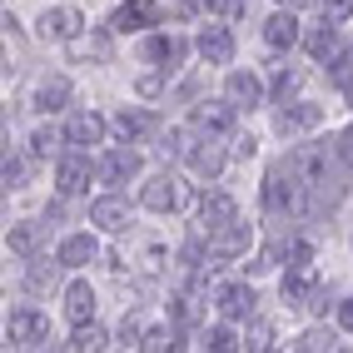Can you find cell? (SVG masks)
Returning <instances> with one entry per match:
<instances>
[{
    "label": "cell",
    "mask_w": 353,
    "mask_h": 353,
    "mask_svg": "<svg viewBox=\"0 0 353 353\" xmlns=\"http://www.w3.org/2000/svg\"><path fill=\"white\" fill-rule=\"evenodd\" d=\"M264 209L274 219H294V214H309V184L299 179L294 164H274L264 174Z\"/></svg>",
    "instance_id": "6da1fadb"
},
{
    "label": "cell",
    "mask_w": 353,
    "mask_h": 353,
    "mask_svg": "<svg viewBox=\"0 0 353 353\" xmlns=\"http://www.w3.org/2000/svg\"><path fill=\"white\" fill-rule=\"evenodd\" d=\"M284 303L289 309H303V314H323L328 309V289H323V279H319L314 264L284 274Z\"/></svg>",
    "instance_id": "7a4b0ae2"
},
{
    "label": "cell",
    "mask_w": 353,
    "mask_h": 353,
    "mask_svg": "<svg viewBox=\"0 0 353 353\" xmlns=\"http://www.w3.org/2000/svg\"><path fill=\"white\" fill-rule=\"evenodd\" d=\"M334 159H339V150H328V145H299L289 154V164L299 170V179L309 184V190H328V184H339Z\"/></svg>",
    "instance_id": "3957f363"
},
{
    "label": "cell",
    "mask_w": 353,
    "mask_h": 353,
    "mask_svg": "<svg viewBox=\"0 0 353 353\" xmlns=\"http://www.w3.org/2000/svg\"><path fill=\"white\" fill-rule=\"evenodd\" d=\"M50 343V323L35 309H15L6 319V348H45Z\"/></svg>",
    "instance_id": "277c9868"
},
{
    "label": "cell",
    "mask_w": 353,
    "mask_h": 353,
    "mask_svg": "<svg viewBox=\"0 0 353 353\" xmlns=\"http://www.w3.org/2000/svg\"><path fill=\"white\" fill-rule=\"evenodd\" d=\"M110 26L120 30V35H130V30H150V26H164V6H159V0H125V6L110 15Z\"/></svg>",
    "instance_id": "5b68a950"
},
{
    "label": "cell",
    "mask_w": 353,
    "mask_h": 353,
    "mask_svg": "<svg viewBox=\"0 0 353 353\" xmlns=\"http://www.w3.org/2000/svg\"><path fill=\"white\" fill-rule=\"evenodd\" d=\"M214 303H219V314H224L229 323H239V319H254L259 294H254L249 284H239V279H229V284H219V289H214Z\"/></svg>",
    "instance_id": "8992f818"
},
{
    "label": "cell",
    "mask_w": 353,
    "mask_h": 353,
    "mask_svg": "<svg viewBox=\"0 0 353 353\" xmlns=\"http://www.w3.org/2000/svg\"><path fill=\"white\" fill-rule=\"evenodd\" d=\"M249 239H254V229L234 219L224 229H209V254L214 259H239V254H249Z\"/></svg>",
    "instance_id": "52a82bcc"
},
{
    "label": "cell",
    "mask_w": 353,
    "mask_h": 353,
    "mask_svg": "<svg viewBox=\"0 0 353 353\" xmlns=\"http://www.w3.org/2000/svg\"><path fill=\"white\" fill-rule=\"evenodd\" d=\"M105 139V120L95 110H75L70 114V125H65V145L70 150H90V145H100Z\"/></svg>",
    "instance_id": "ba28073f"
},
{
    "label": "cell",
    "mask_w": 353,
    "mask_h": 353,
    "mask_svg": "<svg viewBox=\"0 0 353 353\" xmlns=\"http://www.w3.org/2000/svg\"><path fill=\"white\" fill-rule=\"evenodd\" d=\"M264 40H269V50H289V45H299L303 40V30H299V10H274L269 20H264Z\"/></svg>",
    "instance_id": "9c48e42d"
},
{
    "label": "cell",
    "mask_w": 353,
    "mask_h": 353,
    "mask_svg": "<svg viewBox=\"0 0 353 353\" xmlns=\"http://www.w3.org/2000/svg\"><path fill=\"white\" fill-rule=\"evenodd\" d=\"M139 174V154L130 150V139H125V145H114L105 159H100V179L105 184H130Z\"/></svg>",
    "instance_id": "30bf717a"
},
{
    "label": "cell",
    "mask_w": 353,
    "mask_h": 353,
    "mask_svg": "<svg viewBox=\"0 0 353 353\" xmlns=\"http://www.w3.org/2000/svg\"><path fill=\"white\" fill-rule=\"evenodd\" d=\"M90 174H95V170H90L85 154H65V159L55 164V190H60V194H85V190H90Z\"/></svg>",
    "instance_id": "8fae6325"
},
{
    "label": "cell",
    "mask_w": 353,
    "mask_h": 353,
    "mask_svg": "<svg viewBox=\"0 0 353 353\" xmlns=\"http://www.w3.org/2000/svg\"><path fill=\"white\" fill-rule=\"evenodd\" d=\"M80 26H85V15L75 6H60V10L40 15V35L45 40H80Z\"/></svg>",
    "instance_id": "7c38bea8"
},
{
    "label": "cell",
    "mask_w": 353,
    "mask_h": 353,
    "mask_svg": "<svg viewBox=\"0 0 353 353\" xmlns=\"http://www.w3.org/2000/svg\"><path fill=\"white\" fill-rule=\"evenodd\" d=\"M224 95L234 100V110H259V105H264V85H259L254 70H234L229 85H224Z\"/></svg>",
    "instance_id": "4fadbf2b"
},
{
    "label": "cell",
    "mask_w": 353,
    "mask_h": 353,
    "mask_svg": "<svg viewBox=\"0 0 353 353\" xmlns=\"http://www.w3.org/2000/svg\"><path fill=\"white\" fill-rule=\"evenodd\" d=\"M40 244H45V224H35V219H20V224L6 229V249L20 254V259H35Z\"/></svg>",
    "instance_id": "5bb4252c"
},
{
    "label": "cell",
    "mask_w": 353,
    "mask_h": 353,
    "mask_svg": "<svg viewBox=\"0 0 353 353\" xmlns=\"http://www.w3.org/2000/svg\"><path fill=\"white\" fill-rule=\"evenodd\" d=\"M194 130H209V134L234 130V100H199L194 105Z\"/></svg>",
    "instance_id": "9a60e30c"
},
{
    "label": "cell",
    "mask_w": 353,
    "mask_h": 353,
    "mask_svg": "<svg viewBox=\"0 0 353 353\" xmlns=\"http://www.w3.org/2000/svg\"><path fill=\"white\" fill-rule=\"evenodd\" d=\"M303 45H309V55L314 60H328L334 65L343 55V40H339V20H323V26H314L309 35H303Z\"/></svg>",
    "instance_id": "2e32d148"
},
{
    "label": "cell",
    "mask_w": 353,
    "mask_h": 353,
    "mask_svg": "<svg viewBox=\"0 0 353 353\" xmlns=\"http://www.w3.org/2000/svg\"><path fill=\"white\" fill-rule=\"evenodd\" d=\"M323 125V105H289V110H279V134H309Z\"/></svg>",
    "instance_id": "e0dca14e"
},
{
    "label": "cell",
    "mask_w": 353,
    "mask_h": 353,
    "mask_svg": "<svg viewBox=\"0 0 353 353\" xmlns=\"http://www.w3.org/2000/svg\"><path fill=\"white\" fill-rule=\"evenodd\" d=\"M95 254H100L95 234H70V239H60V249H55V264L80 269V264H95Z\"/></svg>",
    "instance_id": "ac0fdd59"
},
{
    "label": "cell",
    "mask_w": 353,
    "mask_h": 353,
    "mask_svg": "<svg viewBox=\"0 0 353 353\" xmlns=\"http://www.w3.org/2000/svg\"><path fill=\"white\" fill-rule=\"evenodd\" d=\"M90 224H95V229H105V234L125 229V224H130V204H125L120 194H105V199H95V204H90Z\"/></svg>",
    "instance_id": "d6986e66"
},
{
    "label": "cell",
    "mask_w": 353,
    "mask_h": 353,
    "mask_svg": "<svg viewBox=\"0 0 353 353\" xmlns=\"http://www.w3.org/2000/svg\"><path fill=\"white\" fill-rule=\"evenodd\" d=\"M139 204L154 209V214L174 209V204H179V184H174V174H154V179H145V190H139Z\"/></svg>",
    "instance_id": "ffe728a7"
},
{
    "label": "cell",
    "mask_w": 353,
    "mask_h": 353,
    "mask_svg": "<svg viewBox=\"0 0 353 353\" xmlns=\"http://www.w3.org/2000/svg\"><path fill=\"white\" fill-rule=\"evenodd\" d=\"M184 50H190V45H184L179 35H150V40H145V60L159 65V70H179Z\"/></svg>",
    "instance_id": "44dd1931"
},
{
    "label": "cell",
    "mask_w": 353,
    "mask_h": 353,
    "mask_svg": "<svg viewBox=\"0 0 353 353\" xmlns=\"http://www.w3.org/2000/svg\"><path fill=\"white\" fill-rule=\"evenodd\" d=\"M199 219H204L209 229H224V224L239 219V204H234V194L214 190V194H204V199H199Z\"/></svg>",
    "instance_id": "7402d4cb"
},
{
    "label": "cell",
    "mask_w": 353,
    "mask_h": 353,
    "mask_svg": "<svg viewBox=\"0 0 353 353\" xmlns=\"http://www.w3.org/2000/svg\"><path fill=\"white\" fill-rule=\"evenodd\" d=\"M199 55H204L209 65H229V60H234V35H229L224 26H204V30H199Z\"/></svg>",
    "instance_id": "603a6c76"
},
{
    "label": "cell",
    "mask_w": 353,
    "mask_h": 353,
    "mask_svg": "<svg viewBox=\"0 0 353 353\" xmlns=\"http://www.w3.org/2000/svg\"><path fill=\"white\" fill-rule=\"evenodd\" d=\"M190 170L199 174V179H219V170H224V150L214 145V139H194V150H190Z\"/></svg>",
    "instance_id": "cb8c5ba5"
},
{
    "label": "cell",
    "mask_w": 353,
    "mask_h": 353,
    "mask_svg": "<svg viewBox=\"0 0 353 353\" xmlns=\"http://www.w3.org/2000/svg\"><path fill=\"white\" fill-rule=\"evenodd\" d=\"M65 319L70 323H90L95 319V289H90L85 279H75V284L65 289Z\"/></svg>",
    "instance_id": "d4e9b609"
},
{
    "label": "cell",
    "mask_w": 353,
    "mask_h": 353,
    "mask_svg": "<svg viewBox=\"0 0 353 353\" xmlns=\"http://www.w3.org/2000/svg\"><path fill=\"white\" fill-rule=\"evenodd\" d=\"M70 105V80L65 75H45L40 85H35V110L40 114H55V110H65Z\"/></svg>",
    "instance_id": "484cf974"
},
{
    "label": "cell",
    "mask_w": 353,
    "mask_h": 353,
    "mask_svg": "<svg viewBox=\"0 0 353 353\" xmlns=\"http://www.w3.org/2000/svg\"><path fill=\"white\" fill-rule=\"evenodd\" d=\"M110 125H114V134H120V139H139V134L150 130V114H145V110H120Z\"/></svg>",
    "instance_id": "4316f807"
},
{
    "label": "cell",
    "mask_w": 353,
    "mask_h": 353,
    "mask_svg": "<svg viewBox=\"0 0 353 353\" xmlns=\"http://www.w3.org/2000/svg\"><path fill=\"white\" fill-rule=\"evenodd\" d=\"M199 348H214V353H229V348H244L239 334H234L229 323H214V328H204L199 334Z\"/></svg>",
    "instance_id": "83f0119b"
},
{
    "label": "cell",
    "mask_w": 353,
    "mask_h": 353,
    "mask_svg": "<svg viewBox=\"0 0 353 353\" xmlns=\"http://www.w3.org/2000/svg\"><path fill=\"white\" fill-rule=\"evenodd\" d=\"M60 348H105V328H95V323H75V334H70V343H60Z\"/></svg>",
    "instance_id": "f1b7e54d"
},
{
    "label": "cell",
    "mask_w": 353,
    "mask_h": 353,
    "mask_svg": "<svg viewBox=\"0 0 353 353\" xmlns=\"http://www.w3.org/2000/svg\"><path fill=\"white\" fill-rule=\"evenodd\" d=\"M159 150L170 154V159H190V150H194V134H190V130H170Z\"/></svg>",
    "instance_id": "f546056e"
},
{
    "label": "cell",
    "mask_w": 353,
    "mask_h": 353,
    "mask_svg": "<svg viewBox=\"0 0 353 353\" xmlns=\"http://www.w3.org/2000/svg\"><path fill=\"white\" fill-rule=\"evenodd\" d=\"M170 319H174L179 328L199 323V309H194V299H190V294H174V299H170Z\"/></svg>",
    "instance_id": "4dcf8cb0"
},
{
    "label": "cell",
    "mask_w": 353,
    "mask_h": 353,
    "mask_svg": "<svg viewBox=\"0 0 353 353\" xmlns=\"http://www.w3.org/2000/svg\"><path fill=\"white\" fill-rule=\"evenodd\" d=\"M294 348H339V334L334 328H309V334H299Z\"/></svg>",
    "instance_id": "1f68e13d"
},
{
    "label": "cell",
    "mask_w": 353,
    "mask_h": 353,
    "mask_svg": "<svg viewBox=\"0 0 353 353\" xmlns=\"http://www.w3.org/2000/svg\"><path fill=\"white\" fill-rule=\"evenodd\" d=\"M20 184H26V159H15L6 150V190H20Z\"/></svg>",
    "instance_id": "d6a6232c"
},
{
    "label": "cell",
    "mask_w": 353,
    "mask_h": 353,
    "mask_svg": "<svg viewBox=\"0 0 353 353\" xmlns=\"http://www.w3.org/2000/svg\"><path fill=\"white\" fill-rule=\"evenodd\" d=\"M244 348H274V328L269 323H254L244 334Z\"/></svg>",
    "instance_id": "836d02e7"
},
{
    "label": "cell",
    "mask_w": 353,
    "mask_h": 353,
    "mask_svg": "<svg viewBox=\"0 0 353 353\" xmlns=\"http://www.w3.org/2000/svg\"><path fill=\"white\" fill-rule=\"evenodd\" d=\"M50 150H55V130H35V134H30V154H35V159H45Z\"/></svg>",
    "instance_id": "e575fe53"
},
{
    "label": "cell",
    "mask_w": 353,
    "mask_h": 353,
    "mask_svg": "<svg viewBox=\"0 0 353 353\" xmlns=\"http://www.w3.org/2000/svg\"><path fill=\"white\" fill-rule=\"evenodd\" d=\"M145 334H150V328L139 323V319H125V328H120V339H125V348H139V343H145Z\"/></svg>",
    "instance_id": "d590c367"
},
{
    "label": "cell",
    "mask_w": 353,
    "mask_h": 353,
    "mask_svg": "<svg viewBox=\"0 0 353 353\" xmlns=\"http://www.w3.org/2000/svg\"><path fill=\"white\" fill-rule=\"evenodd\" d=\"M323 6V20H348L353 15V0H319Z\"/></svg>",
    "instance_id": "8d00e7d4"
},
{
    "label": "cell",
    "mask_w": 353,
    "mask_h": 353,
    "mask_svg": "<svg viewBox=\"0 0 353 353\" xmlns=\"http://www.w3.org/2000/svg\"><path fill=\"white\" fill-rule=\"evenodd\" d=\"M299 90V70H279L274 75V95H294Z\"/></svg>",
    "instance_id": "74e56055"
},
{
    "label": "cell",
    "mask_w": 353,
    "mask_h": 353,
    "mask_svg": "<svg viewBox=\"0 0 353 353\" xmlns=\"http://www.w3.org/2000/svg\"><path fill=\"white\" fill-rule=\"evenodd\" d=\"M204 6H209V10H214L219 20H234V15H239V10H244V0H204Z\"/></svg>",
    "instance_id": "f35d334b"
},
{
    "label": "cell",
    "mask_w": 353,
    "mask_h": 353,
    "mask_svg": "<svg viewBox=\"0 0 353 353\" xmlns=\"http://www.w3.org/2000/svg\"><path fill=\"white\" fill-rule=\"evenodd\" d=\"M334 150H339V164H343V170H353V125L339 134V145H334Z\"/></svg>",
    "instance_id": "ab89813d"
},
{
    "label": "cell",
    "mask_w": 353,
    "mask_h": 353,
    "mask_svg": "<svg viewBox=\"0 0 353 353\" xmlns=\"http://www.w3.org/2000/svg\"><path fill=\"white\" fill-rule=\"evenodd\" d=\"M134 90H139V95H145V100H154L159 90H164V80H159V75H139V85H134Z\"/></svg>",
    "instance_id": "60d3db41"
},
{
    "label": "cell",
    "mask_w": 353,
    "mask_h": 353,
    "mask_svg": "<svg viewBox=\"0 0 353 353\" xmlns=\"http://www.w3.org/2000/svg\"><path fill=\"white\" fill-rule=\"evenodd\" d=\"M339 328H343V334H353V299L339 303Z\"/></svg>",
    "instance_id": "b9f144b4"
},
{
    "label": "cell",
    "mask_w": 353,
    "mask_h": 353,
    "mask_svg": "<svg viewBox=\"0 0 353 353\" xmlns=\"http://www.w3.org/2000/svg\"><path fill=\"white\" fill-rule=\"evenodd\" d=\"M50 279H55V269H30V284H35V289H45Z\"/></svg>",
    "instance_id": "7bdbcfd3"
},
{
    "label": "cell",
    "mask_w": 353,
    "mask_h": 353,
    "mask_svg": "<svg viewBox=\"0 0 353 353\" xmlns=\"http://www.w3.org/2000/svg\"><path fill=\"white\" fill-rule=\"evenodd\" d=\"M279 6H289V10H303V6H309V0H279Z\"/></svg>",
    "instance_id": "ee69618b"
}]
</instances>
